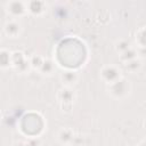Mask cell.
I'll return each mask as SVG.
<instances>
[{
  "mask_svg": "<svg viewBox=\"0 0 146 146\" xmlns=\"http://www.w3.org/2000/svg\"><path fill=\"white\" fill-rule=\"evenodd\" d=\"M108 90H110V92H111V95L113 97H115V98H123L130 91L129 81H127L123 78H121L116 82L111 83L110 87H108Z\"/></svg>",
  "mask_w": 146,
  "mask_h": 146,
  "instance_id": "cell-1",
  "label": "cell"
},
{
  "mask_svg": "<svg viewBox=\"0 0 146 146\" xmlns=\"http://www.w3.org/2000/svg\"><path fill=\"white\" fill-rule=\"evenodd\" d=\"M11 66H14L15 70L19 73H26L31 67L30 59H27L23 52L14 51L11 52Z\"/></svg>",
  "mask_w": 146,
  "mask_h": 146,
  "instance_id": "cell-2",
  "label": "cell"
},
{
  "mask_svg": "<svg viewBox=\"0 0 146 146\" xmlns=\"http://www.w3.org/2000/svg\"><path fill=\"white\" fill-rule=\"evenodd\" d=\"M100 76L107 84L114 83V82H116L117 80H120L122 78L121 70L115 65H106V66H104L102 68V71H100Z\"/></svg>",
  "mask_w": 146,
  "mask_h": 146,
  "instance_id": "cell-3",
  "label": "cell"
},
{
  "mask_svg": "<svg viewBox=\"0 0 146 146\" xmlns=\"http://www.w3.org/2000/svg\"><path fill=\"white\" fill-rule=\"evenodd\" d=\"M7 11L13 16V17H21L26 14L27 8L26 3L22 1H10L6 5Z\"/></svg>",
  "mask_w": 146,
  "mask_h": 146,
  "instance_id": "cell-4",
  "label": "cell"
},
{
  "mask_svg": "<svg viewBox=\"0 0 146 146\" xmlns=\"http://www.w3.org/2000/svg\"><path fill=\"white\" fill-rule=\"evenodd\" d=\"M3 30H5V33H6V35L8 38L15 39V38H18L19 36V34L22 32V25H21V23L18 21L10 19V21H8L5 24Z\"/></svg>",
  "mask_w": 146,
  "mask_h": 146,
  "instance_id": "cell-5",
  "label": "cell"
},
{
  "mask_svg": "<svg viewBox=\"0 0 146 146\" xmlns=\"http://www.w3.org/2000/svg\"><path fill=\"white\" fill-rule=\"evenodd\" d=\"M57 98L59 99L60 103L64 104H72L73 100L75 99V92L71 89V87H64L59 90Z\"/></svg>",
  "mask_w": 146,
  "mask_h": 146,
  "instance_id": "cell-6",
  "label": "cell"
},
{
  "mask_svg": "<svg viewBox=\"0 0 146 146\" xmlns=\"http://www.w3.org/2000/svg\"><path fill=\"white\" fill-rule=\"evenodd\" d=\"M78 80H79V74L75 71L67 70L60 73V81L63 82V84H65V87H71L75 84Z\"/></svg>",
  "mask_w": 146,
  "mask_h": 146,
  "instance_id": "cell-7",
  "label": "cell"
},
{
  "mask_svg": "<svg viewBox=\"0 0 146 146\" xmlns=\"http://www.w3.org/2000/svg\"><path fill=\"white\" fill-rule=\"evenodd\" d=\"M26 8H27V11L31 13L32 15H41L46 11V2L39 1V0L30 1L26 3Z\"/></svg>",
  "mask_w": 146,
  "mask_h": 146,
  "instance_id": "cell-8",
  "label": "cell"
},
{
  "mask_svg": "<svg viewBox=\"0 0 146 146\" xmlns=\"http://www.w3.org/2000/svg\"><path fill=\"white\" fill-rule=\"evenodd\" d=\"M57 139L63 145H68L74 140V133L70 128H62L57 133Z\"/></svg>",
  "mask_w": 146,
  "mask_h": 146,
  "instance_id": "cell-9",
  "label": "cell"
},
{
  "mask_svg": "<svg viewBox=\"0 0 146 146\" xmlns=\"http://www.w3.org/2000/svg\"><path fill=\"white\" fill-rule=\"evenodd\" d=\"M11 66V52L7 49H0V68H8Z\"/></svg>",
  "mask_w": 146,
  "mask_h": 146,
  "instance_id": "cell-10",
  "label": "cell"
},
{
  "mask_svg": "<svg viewBox=\"0 0 146 146\" xmlns=\"http://www.w3.org/2000/svg\"><path fill=\"white\" fill-rule=\"evenodd\" d=\"M39 71L42 73V74H46V75H50L54 73L55 71V64L51 59H48V58H44Z\"/></svg>",
  "mask_w": 146,
  "mask_h": 146,
  "instance_id": "cell-11",
  "label": "cell"
},
{
  "mask_svg": "<svg viewBox=\"0 0 146 146\" xmlns=\"http://www.w3.org/2000/svg\"><path fill=\"white\" fill-rule=\"evenodd\" d=\"M137 57H138V50H136L133 47H131L128 50H125L124 52L120 54V59L122 62H124V63H127L129 60H132V59H135Z\"/></svg>",
  "mask_w": 146,
  "mask_h": 146,
  "instance_id": "cell-12",
  "label": "cell"
},
{
  "mask_svg": "<svg viewBox=\"0 0 146 146\" xmlns=\"http://www.w3.org/2000/svg\"><path fill=\"white\" fill-rule=\"evenodd\" d=\"M124 65H125V68L129 71V72H131V73H135V72H137V71H139L140 70V67H141V59L140 58H135V59H132V60H129V62H127V63H124Z\"/></svg>",
  "mask_w": 146,
  "mask_h": 146,
  "instance_id": "cell-13",
  "label": "cell"
},
{
  "mask_svg": "<svg viewBox=\"0 0 146 146\" xmlns=\"http://www.w3.org/2000/svg\"><path fill=\"white\" fill-rule=\"evenodd\" d=\"M131 42L129 40H125V39H120L119 41H116L115 43V50L119 52V54H122L124 52L125 50H128L129 48H131Z\"/></svg>",
  "mask_w": 146,
  "mask_h": 146,
  "instance_id": "cell-14",
  "label": "cell"
},
{
  "mask_svg": "<svg viewBox=\"0 0 146 146\" xmlns=\"http://www.w3.org/2000/svg\"><path fill=\"white\" fill-rule=\"evenodd\" d=\"M43 57H41L40 55H34L31 59H30V65H31V67H34V68H40V66H41V64H42V62H43Z\"/></svg>",
  "mask_w": 146,
  "mask_h": 146,
  "instance_id": "cell-15",
  "label": "cell"
},
{
  "mask_svg": "<svg viewBox=\"0 0 146 146\" xmlns=\"http://www.w3.org/2000/svg\"><path fill=\"white\" fill-rule=\"evenodd\" d=\"M26 145L27 146H41L42 141L39 137H33V138H29L26 140Z\"/></svg>",
  "mask_w": 146,
  "mask_h": 146,
  "instance_id": "cell-16",
  "label": "cell"
},
{
  "mask_svg": "<svg viewBox=\"0 0 146 146\" xmlns=\"http://www.w3.org/2000/svg\"><path fill=\"white\" fill-rule=\"evenodd\" d=\"M14 146H27V145H26V141H17L14 144Z\"/></svg>",
  "mask_w": 146,
  "mask_h": 146,
  "instance_id": "cell-17",
  "label": "cell"
},
{
  "mask_svg": "<svg viewBox=\"0 0 146 146\" xmlns=\"http://www.w3.org/2000/svg\"><path fill=\"white\" fill-rule=\"evenodd\" d=\"M0 42H1V39H0Z\"/></svg>",
  "mask_w": 146,
  "mask_h": 146,
  "instance_id": "cell-18",
  "label": "cell"
}]
</instances>
